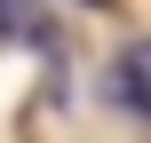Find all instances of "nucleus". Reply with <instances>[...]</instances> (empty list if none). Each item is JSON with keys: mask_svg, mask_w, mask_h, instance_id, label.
<instances>
[{"mask_svg": "<svg viewBox=\"0 0 151 143\" xmlns=\"http://www.w3.org/2000/svg\"><path fill=\"white\" fill-rule=\"evenodd\" d=\"M143 64H151V48H143Z\"/></svg>", "mask_w": 151, "mask_h": 143, "instance_id": "3", "label": "nucleus"}, {"mask_svg": "<svg viewBox=\"0 0 151 143\" xmlns=\"http://www.w3.org/2000/svg\"><path fill=\"white\" fill-rule=\"evenodd\" d=\"M104 88H119V103H127V111H135V119L151 127V64H143V56L111 64V72H104Z\"/></svg>", "mask_w": 151, "mask_h": 143, "instance_id": "1", "label": "nucleus"}, {"mask_svg": "<svg viewBox=\"0 0 151 143\" xmlns=\"http://www.w3.org/2000/svg\"><path fill=\"white\" fill-rule=\"evenodd\" d=\"M88 8H104V0H88Z\"/></svg>", "mask_w": 151, "mask_h": 143, "instance_id": "2", "label": "nucleus"}]
</instances>
